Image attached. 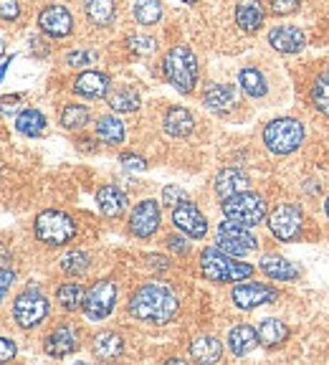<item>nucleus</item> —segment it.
Wrapping results in <instances>:
<instances>
[{"label":"nucleus","instance_id":"f257e3e1","mask_svg":"<svg viewBox=\"0 0 329 365\" xmlns=\"http://www.w3.org/2000/svg\"><path fill=\"white\" fill-rule=\"evenodd\" d=\"M127 309L132 317L147 325H170L180 312V299L164 282H147L135 289Z\"/></svg>","mask_w":329,"mask_h":365},{"label":"nucleus","instance_id":"f03ea898","mask_svg":"<svg viewBox=\"0 0 329 365\" xmlns=\"http://www.w3.org/2000/svg\"><path fill=\"white\" fill-rule=\"evenodd\" d=\"M200 274L208 282L216 284H233V282H244L254 274V267L246 262H239V257H231L218 246H208L200 251Z\"/></svg>","mask_w":329,"mask_h":365},{"label":"nucleus","instance_id":"7ed1b4c3","mask_svg":"<svg viewBox=\"0 0 329 365\" xmlns=\"http://www.w3.org/2000/svg\"><path fill=\"white\" fill-rule=\"evenodd\" d=\"M162 76L180 94H190L198 84V58L187 46H172L162 58Z\"/></svg>","mask_w":329,"mask_h":365},{"label":"nucleus","instance_id":"20e7f679","mask_svg":"<svg viewBox=\"0 0 329 365\" xmlns=\"http://www.w3.org/2000/svg\"><path fill=\"white\" fill-rule=\"evenodd\" d=\"M33 234L41 244L46 246H66L74 241L76 236V221L68 213L56 211V208H48V211L38 213L33 221Z\"/></svg>","mask_w":329,"mask_h":365},{"label":"nucleus","instance_id":"39448f33","mask_svg":"<svg viewBox=\"0 0 329 365\" xmlns=\"http://www.w3.org/2000/svg\"><path fill=\"white\" fill-rule=\"evenodd\" d=\"M221 211L226 218H231L236 223H244L249 228L261 226L268 218L266 200H263V195L254 193V190H241V193L226 198L221 203Z\"/></svg>","mask_w":329,"mask_h":365},{"label":"nucleus","instance_id":"423d86ee","mask_svg":"<svg viewBox=\"0 0 329 365\" xmlns=\"http://www.w3.org/2000/svg\"><path fill=\"white\" fill-rule=\"evenodd\" d=\"M304 125L294 117H278L263 127V145L273 155H291L304 143Z\"/></svg>","mask_w":329,"mask_h":365},{"label":"nucleus","instance_id":"0eeeda50","mask_svg":"<svg viewBox=\"0 0 329 365\" xmlns=\"http://www.w3.org/2000/svg\"><path fill=\"white\" fill-rule=\"evenodd\" d=\"M48 317V299L41 294L38 287L28 284L13 299V319L23 330H33Z\"/></svg>","mask_w":329,"mask_h":365},{"label":"nucleus","instance_id":"6e6552de","mask_svg":"<svg viewBox=\"0 0 329 365\" xmlns=\"http://www.w3.org/2000/svg\"><path fill=\"white\" fill-rule=\"evenodd\" d=\"M216 246L231 254V257H246V254L258 249V239L251 234L249 226L226 218L216 231Z\"/></svg>","mask_w":329,"mask_h":365},{"label":"nucleus","instance_id":"1a4fd4ad","mask_svg":"<svg viewBox=\"0 0 329 365\" xmlns=\"http://www.w3.org/2000/svg\"><path fill=\"white\" fill-rule=\"evenodd\" d=\"M268 231L278 241H294L299 239L301 228H304V213L294 203H278L266 218Z\"/></svg>","mask_w":329,"mask_h":365},{"label":"nucleus","instance_id":"9d476101","mask_svg":"<svg viewBox=\"0 0 329 365\" xmlns=\"http://www.w3.org/2000/svg\"><path fill=\"white\" fill-rule=\"evenodd\" d=\"M117 294H120V289H117V282L114 279L94 282L89 287V292H86L84 314L89 319H94V322L107 319L114 312V307H117Z\"/></svg>","mask_w":329,"mask_h":365},{"label":"nucleus","instance_id":"9b49d317","mask_svg":"<svg viewBox=\"0 0 329 365\" xmlns=\"http://www.w3.org/2000/svg\"><path fill=\"white\" fill-rule=\"evenodd\" d=\"M160 223H162L160 203L152 198H145L132 208L127 228H130V234H135L137 239H152L160 231Z\"/></svg>","mask_w":329,"mask_h":365},{"label":"nucleus","instance_id":"f8f14e48","mask_svg":"<svg viewBox=\"0 0 329 365\" xmlns=\"http://www.w3.org/2000/svg\"><path fill=\"white\" fill-rule=\"evenodd\" d=\"M278 297V289L271 284H261V282H249V284H239L233 287L231 292V299L233 304L239 309H256L261 307V304H268L273 302Z\"/></svg>","mask_w":329,"mask_h":365},{"label":"nucleus","instance_id":"ddd939ff","mask_svg":"<svg viewBox=\"0 0 329 365\" xmlns=\"http://www.w3.org/2000/svg\"><path fill=\"white\" fill-rule=\"evenodd\" d=\"M172 223L177 231H182L190 239H203L208 234V218L200 213V208L190 200H182L180 205L172 208Z\"/></svg>","mask_w":329,"mask_h":365},{"label":"nucleus","instance_id":"4468645a","mask_svg":"<svg viewBox=\"0 0 329 365\" xmlns=\"http://www.w3.org/2000/svg\"><path fill=\"white\" fill-rule=\"evenodd\" d=\"M46 355L51 358H66V355L76 353L79 350V330L68 322H61L58 327H53L43 340Z\"/></svg>","mask_w":329,"mask_h":365},{"label":"nucleus","instance_id":"2eb2a0df","mask_svg":"<svg viewBox=\"0 0 329 365\" xmlns=\"http://www.w3.org/2000/svg\"><path fill=\"white\" fill-rule=\"evenodd\" d=\"M38 29L48 38H66L74 34V18L63 6H46L38 13Z\"/></svg>","mask_w":329,"mask_h":365},{"label":"nucleus","instance_id":"dca6fc26","mask_svg":"<svg viewBox=\"0 0 329 365\" xmlns=\"http://www.w3.org/2000/svg\"><path fill=\"white\" fill-rule=\"evenodd\" d=\"M203 104L216 114H228L239 104V91L233 84H208L203 91Z\"/></svg>","mask_w":329,"mask_h":365},{"label":"nucleus","instance_id":"f3484780","mask_svg":"<svg viewBox=\"0 0 329 365\" xmlns=\"http://www.w3.org/2000/svg\"><path fill=\"white\" fill-rule=\"evenodd\" d=\"M109 86H112V81L104 71L89 68V71H81L74 79V94L84 99H104L109 97Z\"/></svg>","mask_w":329,"mask_h":365},{"label":"nucleus","instance_id":"a211bd4d","mask_svg":"<svg viewBox=\"0 0 329 365\" xmlns=\"http://www.w3.org/2000/svg\"><path fill=\"white\" fill-rule=\"evenodd\" d=\"M268 43L278 53H299L307 46V38H304V31L296 26H276L268 34Z\"/></svg>","mask_w":329,"mask_h":365},{"label":"nucleus","instance_id":"6ab92c4d","mask_svg":"<svg viewBox=\"0 0 329 365\" xmlns=\"http://www.w3.org/2000/svg\"><path fill=\"white\" fill-rule=\"evenodd\" d=\"M266 21V8L261 0H241L236 6V23L246 34H256Z\"/></svg>","mask_w":329,"mask_h":365},{"label":"nucleus","instance_id":"aec40b11","mask_svg":"<svg viewBox=\"0 0 329 365\" xmlns=\"http://www.w3.org/2000/svg\"><path fill=\"white\" fill-rule=\"evenodd\" d=\"M127 203H130V198L117 185H102L97 190V205L107 218H120L127 211Z\"/></svg>","mask_w":329,"mask_h":365},{"label":"nucleus","instance_id":"412c9836","mask_svg":"<svg viewBox=\"0 0 329 365\" xmlns=\"http://www.w3.org/2000/svg\"><path fill=\"white\" fill-rule=\"evenodd\" d=\"M258 269L273 282H294L299 277V267L291 264L286 257H278V254H266L258 262Z\"/></svg>","mask_w":329,"mask_h":365},{"label":"nucleus","instance_id":"4be33fe9","mask_svg":"<svg viewBox=\"0 0 329 365\" xmlns=\"http://www.w3.org/2000/svg\"><path fill=\"white\" fill-rule=\"evenodd\" d=\"M261 342L258 337V330L251 325H236L231 332H228V350H231L236 358H244L251 350H256V345Z\"/></svg>","mask_w":329,"mask_h":365},{"label":"nucleus","instance_id":"5701e85b","mask_svg":"<svg viewBox=\"0 0 329 365\" xmlns=\"http://www.w3.org/2000/svg\"><path fill=\"white\" fill-rule=\"evenodd\" d=\"M213 188H216L218 198L226 200V198H231V195H236V193H241V190L249 188V178H246L241 170H236V168H223V170L216 175Z\"/></svg>","mask_w":329,"mask_h":365},{"label":"nucleus","instance_id":"b1692460","mask_svg":"<svg viewBox=\"0 0 329 365\" xmlns=\"http://www.w3.org/2000/svg\"><path fill=\"white\" fill-rule=\"evenodd\" d=\"M162 127L170 137H187L195 130V117L185 107H170L164 112Z\"/></svg>","mask_w":329,"mask_h":365},{"label":"nucleus","instance_id":"393cba45","mask_svg":"<svg viewBox=\"0 0 329 365\" xmlns=\"http://www.w3.org/2000/svg\"><path fill=\"white\" fill-rule=\"evenodd\" d=\"M91 353L102 360L120 358V355L125 353V340H122L120 332L104 330V332H99V335H94V340H91Z\"/></svg>","mask_w":329,"mask_h":365},{"label":"nucleus","instance_id":"a878e982","mask_svg":"<svg viewBox=\"0 0 329 365\" xmlns=\"http://www.w3.org/2000/svg\"><path fill=\"white\" fill-rule=\"evenodd\" d=\"M190 358L195 363H218L223 358V342L213 335H200L190 342Z\"/></svg>","mask_w":329,"mask_h":365},{"label":"nucleus","instance_id":"bb28decb","mask_svg":"<svg viewBox=\"0 0 329 365\" xmlns=\"http://www.w3.org/2000/svg\"><path fill=\"white\" fill-rule=\"evenodd\" d=\"M258 337H261L263 348H281L286 340H289V327L276 317H266L258 322Z\"/></svg>","mask_w":329,"mask_h":365},{"label":"nucleus","instance_id":"cd10ccee","mask_svg":"<svg viewBox=\"0 0 329 365\" xmlns=\"http://www.w3.org/2000/svg\"><path fill=\"white\" fill-rule=\"evenodd\" d=\"M56 302L61 304L63 312H79V309H84V302H86L84 287H81L79 282H66V284L58 287Z\"/></svg>","mask_w":329,"mask_h":365},{"label":"nucleus","instance_id":"c85d7f7f","mask_svg":"<svg viewBox=\"0 0 329 365\" xmlns=\"http://www.w3.org/2000/svg\"><path fill=\"white\" fill-rule=\"evenodd\" d=\"M239 86L249 94L251 99H261L266 97L268 84H266V76L258 71L256 66H246L239 71Z\"/></svg>","mask_w":329,"mask_h":365},{"label":"nucleus","instance_id":"c756f323","mask_svg":"<svg viewBox=\"0 0 329 365\" xmlns=\"http://www.w3.org/2000/svg\"><path fill=\"white\" fill-rule=\"evenodd\" d=\"M91 122V109L86 104L79 102H68L66 107L61 109V127L68 132H79L84 130Z\"/></svg>","mask_w":329,"mask_h":365},{"label":"nucleus","instance_id":"7c9ffc66","mask_svg":"<svg viewBox=\"0 0 329 365\" xmlns=\"http://www.w3.org/2000/svg\"><path fill=\"white\" fill-rule=\"evenodd\" d=\"M84 13L94 26H109L117 18L114 0H84Z\"/></svg>","mask_w":329,"mask_h":365},{"label":"nucleus","instance_id":"2f4dec72","mask_svg":"<svg viewBox=\"0 0 329 365\" xmlns=\"http://www.w3.org/2000/svg\"><path fill=\"white\" fill-rule=\"evenodd\" d=\"M97 137L104 145H122L125 143V122L117 120L114 114H107V117H99L97 120Z\"/></svg>","mask_w":329,"mask_h":365},{"label":"nucleus","instance_id":"473e14b6","mask_svg":"<svg viewBox=\"0 0 329 365\" xmlns=\"http://www.w3.org/2000/svg\"><path fill=\"white\" fill-rule=\"evenodd\" d=\"M16 130L26 137H41L46 132V117L38 109H23L16 117Z\"/></svg>","mask_w":329,"mask_h":365},{"label":"nucleus","instance_id":"72a5a7b5","mask_svg":"<svg viewBox=\"0 0 329 365\" xmlns=\"http://www.w3.org/2000/svg\"><path fill=\"white\" fill-rule=\"evenodd\" d=\"M107 104L114 112H137L140 109V94L132 86H117L114 91H109Z\"/></svg>","mask_w":329,"mask_h":365},{"label":"nucleus","instance_id":"f704fd0d","mask_svg":"<svg viewBox=\"0 0 329 365\" xmlns=\"http://www.w3.org/2000/svg\"><path fill=\"white\" fill-rule=\"evenodd\" d=\"M309 99L317 107V112L329 120V68H324L322 74H317V79L312 81V91Z\"/></svg>","mask_w":329,"mask_h":365},{"label":"nucleus","instance_id":"c9c22d12","mask_svg":"<svg viewBox=\"0 0 329 365\" xmlns=\"http://www.w3.org/2000/svg\"><path fill=\"white\" fill-rule=\"evenodd\" d=\"M58 264H61V272L68 274V277H81V274L89 269L91 259H89V254H86V251L71 249V251H66V254H63Z\"/></svg>","mask_w":329,"mask_h":365},{"label":"nucleus","instance_id":"e433bc0d","mask_svg":"<svg viewBox=\"0 0 329 365\" xmlns=\"http://www.w3.org/2000/svg\"><path fill=\"white\" fill-rule=\"evenodd\" d=\"M162 18V3L160 0H137L135 3V21L140 26H155Z\"/></svg>","mask_w":329,"mask_h":365},{"label":"nucleus","instance_id":"4c0bfd02","mask_svg":"<svg viewBox=\"0 0 329 365\" xmlns=\"http://www.w3.org/2000/svg\"><path fill=\"white\" fill-rule=\"evenodd\" d=\"M127 46H130L135 53H140V56H147V53H152L155 48H157V41H155L152 36H132V38L127 41Z\"/></svg>","mask_w":329,"mask_h":365},{"label":"nucleus","instance_id":"58836bf2","mask_svg":"<svg viewBox=\"0 0 329 365\" xmlns=\"http://www.w3.org/2000/svg\"><path fill=\"white\" fill-rule=\"evenodd\" d=\"M182 200H190V198H187V193L180 188V185H164V190H162L164 205H172V208H175V205H180Z\"/></svg>","mask_w":329,"mask_h":365},{"label":"nucleus","instance_id":"ea45409f","mask_svg":"<svg viewBox=\"0 0 329 365\" xmlns=\"http://www.w3.org/2000/svg\"><path fill=\"white\" fill-rule=\"evenodd\" d=\"M273 16H291L301 8V0H268Z\"/></svg>","mask_w":329,"mask_h":365},{"label":"nucleus","instance_id":"a19ab883","mask_svg":"<svg viewBox=\"0 0 329 365\" xmlns=\"http://www.w3.org/2000/svg\"><path fill=\"white\" fill-rule=\"evenodd\" d=\"M94 58H97L94 51H68L66 53L68 66H89V63H94Z\"/></svg>","mask_w":329,"mask_h":365},{"label":"nucleus","instance_id":"79ce46f5","mask_svg":"<svg viewBox=\"0 0 329 365\" xmlns=\"http://www.w3.org/2000/svg\"><path fill=\"white\" fill-rule=\"evenodd\" d=\"M120 163L127 168V170H147V160L142 158V155H135V153H125L120 158Z\"/></svg>","mask_w":329,"mask_h":365},{"label":"nucleus","instance_id":"37998d69","mask_svg":"<svg viewBox=\"0 0 329 365\" xmlns=\"http://www.w3.org/2000/svg\"><path fill=\"white\" fill-rule=\"evenodd\" d=\"M167 249L175 251L177 257H185V254H190V244H187V239H185V236H180V234L167 236Z\"/></svg>","mask_w":329,"mask_h":365},{"label":"nucleus","instance_id":"c03bdc74","mask_svg":"<svg viewBox=\"0 0 329 365\" xmlns=\"http://www.w3.org/2000/svg\"><path fill=\"white\" fill-rule=\"evenodd\" d=\"M0 345H3V350H0V360H3V363H8V360L16 358V353H18L16 340H11V337H3V340H0Z\"/></svg>","mask_w":329,"mask_h":365},{"label":"nucleus","instance_id":"a18cd8bd","mask_svg":"<svg viewBox=\"0 0 329 365\" xmlns=\"http://www.w3.org/2000/svg\"><path fill=\"white\" fill-rule=\"evenodd\" d=\"M21 16V8H18V0H3V21L13 23Z\"/></svg>","mask_w":329,"mask_h":365},{"label":"nucleus","instance_id":"49530a36","mask_svg":"<svg viewBox=\"0 0 329 365\" xmlns=\"http://www.w3.org/2000/svg\"><path fill=\"white\" fill-rule=\"evenodd\" d=\"M147 267L155 269V272H164V269H170V259L160 257V254H150V257H147Z\"/></svg>","mask_w":329,"mask_h":365},{"label":"nucleus","instance_id":"de8ad7c7","mask_svg":"<svg viewBox=\"0 0 329 365\" xmlns=\"http://www.w3.org/2000/svg\"><path fill=\"white\" fill-rule=\"evenodd\" d=\"M13 279H16V272H11V267H8V264H3V297L8 294Z\"/></svg>","mask_w":329,"mask_h":365},{"label":"nucleus","instance_id":"09e8293b","mask_svg":"<svg viewBox=\"0 0 329 365\" xmlns=\"http://www.w3.org/2000/svg\"><path fill=\"white\" fill-rule=\"evenodd\" d=\"M89 143H94V140H89V137H81L79 150H84V153H94V150H97V145H89Z\"/></svg>","mask_w":329,"mask_h":365},{"label":"nucleus","instance_id":"8fccbe9b","mask_svg":"<svg viewBox=\"0 0 329 365\" xmlns=\"http://www.w3.org/2000/svg\"><path fill=\"white\" fill-rule=\"evenodd\" d=\"M324 213H327V218H329V195H327V200H324Z\"/></svg>","mask_w":329,"mask_h":365},{"label":"nucleus","instance_id":"3c124183","mask_svg":"<svg viewBox=\"0 0 329 365\" xmlns=\"http://www.w3.org/2000/svg\"><path fill=\"white\" fill-rule=\"evenodd\" d=\"M182 3H185V6H195V3H198V0H182Z\"/></svg>","mask_w":329,"mask_h":365}]
</instances>
